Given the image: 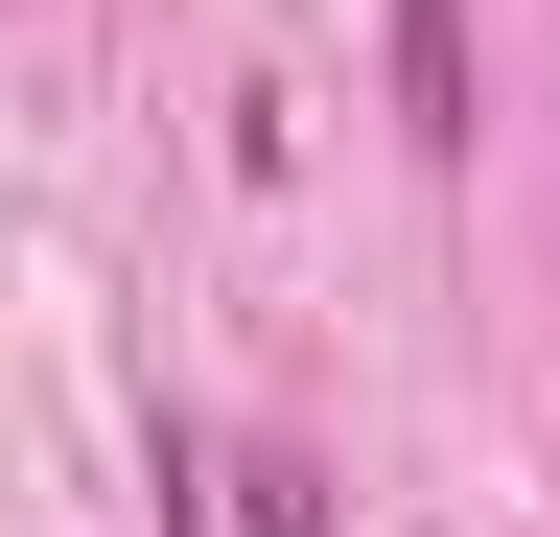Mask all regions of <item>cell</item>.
<instances>
[{"label": "cell", "mask_w": 560, "mask_h": 537, "mask_svg": "<svg viewBox=\"0 0 560 537\" xmlns=\"http://www.w3.org/2000/svg\"><path fill=\"white\" fill-rule=\"evenodd\" d=\"M397 141H467V0H397Z\"/></svg>", "instance_id": "cell-1"}, {"label": "cell", "mask_w": 560, "mask_h": 537, "mask_svg": "<svg viewBox=\"0 0 560 537\" xmlns=\"http://www.w3.org/2000/svg\"><path fill=\"white\" fill-rule=\"evenodd\" d=\"M210 491H234V537H350V491H327L304 444H234V467H210Z\"/></svg>", "instance_id": "cell-2"}]
</instances>
